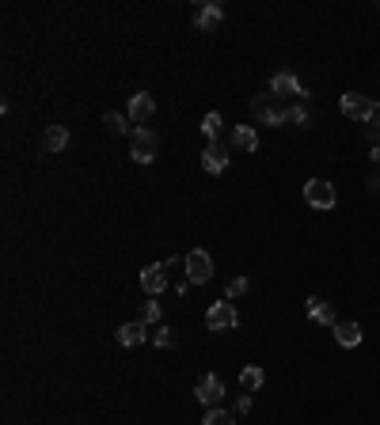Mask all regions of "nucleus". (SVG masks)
Segmentation results:
<instances>
[{"mask_svg": "<svg viewBox=\"0 0 380 425\" xmlns=\"http://www.w3.org/2000/svg\"><path fill=\"white\" fill-rule=\"evenodd\" d=\"M232 148H236V152H255V148H258V133H255L251 126H236L232 129Z\"/></svg>", "mask_w": 380, "mask_h": 425, "instance_id": "obj_13", "label": "nucleus"}, {"mask_svg": "<svg viewBox=\"0 0 380 425\" xmlns=\"http://www.w3.org/2000/svg\"><path fill=\"white\" fill-rule=\"evenodd\" d=\"M156 346H160V349H171L175 346V330L171 327H160V330H156Z\"/></svg>", "mask_w": 380, "mask_h": 425, "instance_id": "obj_23", "label": "nucleus"}, {"mask_svg": "<svg viewBox=\"0 0 380 425\" xmlns=\"http://www.w3.org/2000/svg\"><path fill=\"white\" fill-rule=\"evenodd\" d=\"M285 122H296V126H308V110H304V107H293L289 115H285Z\"/></svg>", "mask_w": 380, "mask_h": 425, "instance_id": "obj_25", "label": "nucleus"}, {"mask_svg": "<svg viewBox=\"0 0 380 425\" xmlns=\"http://www.w3.org/2000/svg\"><path fill=\"white\" fill-rule=\"evenodd\" d=\"M65 145H69V129L65 126H50L42 133V152H65Z\"/></svg>", "mask_w": 380, "mask_h": 425, "instance_id": "obj_12", "label": "nucleus"}, {"mask_svg": "<svg viewBox=\"0 0 380 425\" xmlns=\"http://www.w3.org/2000/svg\"><path fill=\"white\" fill-rule=\"evenodd\" d=\"M183 270H187V281H190V285H206V281L213 277V259L202 247H194L187 259H183Z\"/></svg>", "mask_w": 380, "mask_h": 425, "instance_id": "obj_2", "label": "nucleus"}, {"mask_svg": "<svg viewBox=\"0 0 380 425\" xmlns=\"http://www.w3.org/2000/svg\"><path fill=\"white\" fill-rule=\"evenodd\" d=\"M156 152H160V137H156L152 129L148 126L129 129V156H133L137 164H152Z\"/></svg>", "mask_w": 380, "mask_h": 425, "instance_id": "obj_1", "label": "nucleus"}, {"mask_svg": "<svg viewBox=\"0 0 380 425\" xmlns=\"http://www.w3.org/2000/svg\"><path fill=\"white\" fill-rule=\"evenodd\" d=\"M308 315L316 319V323H323V327H335L339 323V319H335V308H331L327 300H320V296L308 300Z\"/></svg>", "mask_w": 380, "mask_h": 425, "instance_id": "obj_14", "label": "nucleus"}, {"mask_svg": "<svg viewBox=\"0 0 380 425\" xmlns=\"http://www.w3.org/2000/svg\"><path fill=\"white\" fill-rule=\"evenodd\" d=\"M304 202H308L312 209H331V205H335V186H331L327 178H308V183H304Z\"/></svg>", "mask_w": 380, "mask_h": 425, "instance_id": "obj_4", "label": "nucleus"}, {"mask_svg": "<svg viewBox=\"0 0 380 425\" xmlns=\"http://www.w3.org/2000/svg\"><path fill=\"white\" fill-rule=\"evenodd\" d=\"M118 342H122V346H141V342H145V323H126V327H118Z\"/></svg>", "mask_w": 380, "mask_h": 425, "instance_id": "obj_17", "label": "nucleus"}, {"mask_svg": "<svg viewBox=\"0 0 380 425\" xmlns=\"http://www.w3.org/2000/svg\"><path fill=\"white\" fill-rule=\"evenodd\" d=\"M247 289H251V281H247V277H232V281H228V292H225V300H240V296H244Z\"/></svg>", "mask_w": 380, "mask_h": 425, "instance_id": "obj_21", "label": "nucleus"}, {"mask_svg": "<svg viewBox=\"0 0 380 425\" xmlns=\"http://www.w3.org/2000/svg\"><path fill=\"white\" fill-rule=\"evenodd\" d=\"M160 319V304H141V323H156Z\"/></svg>", "mask_w": 380, "mask_h": 425, "instance_id": "obj_24", "label": "nucleus"}, {"mask_svg": "<svg viewBox=\"0 0 380 425\" xmlns=\"http://www.w3.org/2000/svg\"><path fill=\"white\" fill-rule=\"evenodd\" d=\"M221 20H225V12H221V4H206L198 8V15H194V23H198V31H217Z\"/></svg>", "mask_w": 380, "mask_h": 425, "instance_id": "obj_11", "label": "nucleus"}, {"mask_svg": "<svg viewBox=\"0 0 380 425\" xmlns=\"http://www.w3.org/2000/svg\"><path fill=\"white\" fill-rule=\"evenodd\" d=\"M194 399H198L202 406H217L221 399H225V384H221V376L206 372L198 384H194Z\"/></svg>", "mask_w": 380, "mask_h": 425, "instance_id": "obj_5", "label": "nucleus"}, {"mask_svg": "<svg viewBox=\"0 0 380 425\" xmlns=\"http://www.w3.org/2000/svg\"><path fill=\"white\" fill-rule=\"evenodd\" d=\"M251 110L258 115V122H266V126H282V122H285V115H289V110H277V107H274V103L266 99V96H258V99L251 103Z\"/></svg>", "mask_w": 380, "mask_h": 425, "instance_id": "obj_10", "label": "nucleus"}, {"mask_svg": "<svg viewBox=\"0 0 380 425\" xmlns=\"http://www.w3.org/2000/svg\"><path fill=\"white\" fill-rule=\"evenodd\" d=\"M103 126H107V133H126V129H129V118H122V115H103Z\"/></svg>", "mask_w": 380, "mask_h": 425, "instance_id": "obj_22", "label": "nucleus"}, {"mask_svg": "<svg viewBox=\"0 0 380 425\" xmlns=\"http://www.w3.org/2000/svg\"><path fill=\"white\" fill-rule=\"evenodd\" d=\"M202 425H236V414L232 410H217V406H213L206 418H202Z\"/></svg>", "mask_w": 380, "mask_h": 425, "instance_id": "obj_20", "label": "nucleus"}, {"mask_svg": "<svg viewBox=\"0 0 380 425\" xmlns=\"http://www.w3.org/2000/svg\"><path fill=\"white\" fill-rule=\"evenodd\" d=\"M221 126H225V118H221L217 110H209V115L202 118V133H206L209 140H217V137H221Z\"/></svg>", "mask_w": 380, "mask_h": 425, "instance_id": "obj_19", "label": "nucleus"}, {"mask_svg": "<svg viewBox=\"0 0 380 425\" xmlns=\"http://www.w3.org/2000/svg\"><path fill=\"white\" fill-rule=\"evenodd\" d=\"M270 91L282 96V99H289V96H301V84H296L293 72H277V77L270 80Z\"/></svg>", "mask_w": 380, "mask_h": 425, "instance_id": "obj_15", "label": "nucleus"}, {"mask_svg": "<svg viewBox=\"0 0 380 425\" xmlns=\"http://www.w3.org/2000/svg\"><path fill=\"white\" fill-rule=\"evenodd\" d=\"M247 410H251V395H240V399H236V414H247Z\"/></svg>", "mask_w": 380, "mask_h": 425, "instance_id": "obj_26", "label": "nucleus"}, {"mask_svg": "<svg viewBox=\"0 0 380 425\" xmlns=\"http://www.w3.org/2000/svg\"><path fill=\"white\" fill-rule=\"evenodd\" d=\"M152 115H156V99L145 96V91H137V96L129 99V122H141V126H145Z\"/></svg>", "mask_w": 380, "mask_h": 425, "instance_id": "obj_9", "label": "nucleus"}, {"mask_svg": "<svg viewBox=\"0 0 380 425\" xmlns=\"http://www.w3.org/2000/svg\"><path fill=\"white\" fill-rule=\"evenodd\" d=\"M339 107H342V115H346V118L369 122V118H373V110H376V103H373V99H365V96H358V91H346Z\"/></svg>", "mask_w": 380, "mask_h": 425, "instance_id": "obj_6", "label": "nucleus"}, {"mask_svg": "<svg viewBox=\"0 0 380 425\" xmlns=\"http://www.w3.org/2000/svg\"><path fill=\"white\" fill-rule=\"evenodd\" d=\"M236 323H240V315H236L232 300H217V304H209V311H206V327L209 330H232Z\"/></svg>", "mask_w": 380, "mask_h": 425, "instance_id": "obj_3", "label": "nucleus"}, {"mask_svg": "<svg viewBox=\"0 0 380 425\" xmlns=\"http://www.w3.org/2000/svg\"><path fill=\"white\" fill-rule=\"evenodd\" d=\"M335 338H339V346L354 349V346H361V327L358 323H335Z\"/></svg>", "mask_w": 380, "mask_h": 425, "instance_id": "obj_16", "label": "nucleus"}, {"mask_svg": "<svg viewBox=\"0 0 380 425\" xmlns=\"http://www.w3.org/2000/svg\"><path fill=\"white\" fill-rule=\"evenodd\" d=\"M141 289L152 292V296L168 289V266H164V262H156V266H145V270H141Z\"/></svg>", "mask_w": 380, "mask_h": 425, "instance_id": "obj_8", "label": "nucleus"}, {"mask_svg": "<svg viewBox=\"0 0 380 425\" xmlns=\"http://www.w3.org/2000/svg\"><path fill=\"white\" fill-rule=\"evenodd\" d=\"M202 167H206L209 175H221L228 167V148L221 145V140H209L206 152H202Z\"/></svg>", "mask_w": 380, "mask_h": 425, "instance_id": "obj_7", "label": "nucleus"}, {"mask_svg": "<svg viewBox=\"0 0 380 425\" xmlns=\"http://www.w3.org/2000/svg\"><path fill=\"white\" fill-rule=\"evenodd\" d=\"M263 380H266V376H263V368H258V365H247L244 372H240V384H244V391H258V387H263Z\"/></svg>", "mask_w": 380, "mask_h": 425, "instance_id": "obj_18", "label": "nucleus"}]
</instances>
